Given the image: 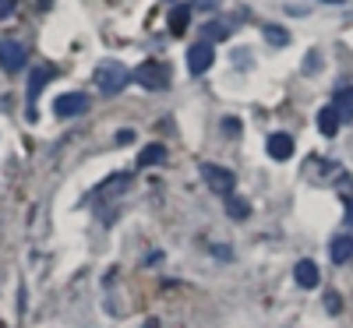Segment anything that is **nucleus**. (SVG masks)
<instances>
[{
    "label": "nucleus",
    "mask_w": 353,
    "mask_h": 328,
    "mask_svg": "<svg viewBox=\"0 0 353 328\" xmlns=\"http://www.w3.org/2000/svg\"><path fill=\"white\" fill-rule=\"evenodd\" d=\"M92 81H96V88H99L103 96H117V92H121V88L131 81V71H128L121 61H103V64L96 68Z\"/></svg>",
    "instance_id": "f257e3e1"
},
{
    "label": "nucleus",
    "mask_w": 353,
    "mask_h": 328,
    "mask_svg": "<svg viewBox=\"0 0 353 328\" xmlns=\"http://www.w3.org/2000/svg\"><path fill=\"white\" fill-rule=\"evenodd\" d=\"M170 64L163 61H141L134 71H131V81H138L141 88H149V92H163V88H170Z\"/></svg>",
    "instance_id": "f03ea898"
},
{
    "label": "nucleus",
    "mask_w": 353,
    "mask_h": 328,
    "mask_svg": "<svg viewBox=\"0 0 353 328\" xmlns=\"http://www.w3.org/2000/svg\"><path fill=\"white\" fill-rule=\"evenodd\" d=\"M201 176H205V184H209V191L219 194V198H230L233 187H237V176H233L226 166H216V163H205L201 166Z\"/></svg>",
    "instance_id": "7ed1b4c3"
},
{
    "label": "nucleus",
    "mask_w": 353,
    "mask_h": 328,
    "mask_svg": "<svg viewBox=\"0 0 353 328\" xmlns=\"http://www.w3.org/2000/svg\"><path fill=\"white\" fill-rule=\"evenodd\" d=\"M88 99L85 92H64V96H57L53 99V113L61 116V121H71V116H78V113H85L88 110Z\"/></svg>",
    "instance_id": "20e7f679"
},
{
    "label": "nucleus",
    "mask_w": 353,
    "mask_h": 328,
    "mask_svg": "<svg viewBox=\"0 0 353 328\" xmlns=\"http://www.w3.org/2000/svg\"><path fill=\"white\" fill-rule=\"evenodd\" d=\"M25 64H28V50L21 43H14V39L0 43V68H4L8 74H18Z\"/></svg>",
    "instance_id": "39448f33"
},
{
    "label": "nucleus",
    "mask_w": 353,
    "mask_h": 328,
    "mask_svg": "<svg viewBox=\"0 0 353 328\" xmlns=\"http://www.w3.org/2000/svg\"><path fill=\"white\" fill-rule=\"evenodd\" d=\"M212 61H216L212 43H191V50H188V71L191 74H205L212 68Z\"/></svg>",
    "instance_id": "423d86ee"
},
{
    "label": "nucleus",
    "mask_w": 353,
    "mask_h": 328,
    "mask_svg": "<svg viewBox=\"0 0 353 328\" xmlns=\"http://www.w3.org/2000/svg\"><path fill=\"white\" fill-rule=\"evenodd\" d=\"M131 181H134V176L131 173H113V176H106V181L96 187V198H117V194H124L128 187H131Z\"/></svg>",
    "instance_id": "0eeeda50"
},
{
    "label": "nucleus",
    "mask_w": 353,
    "mask_h": 328,
    "mask_svg": "<svg viewBox=\"0 0 353 328\" xmlns=\"http://www.w3.org/2000/svg\"><path fill=\"white\" fill-rule=\"evenodd\" d=\"M329 254H332V261H336V265L353 261V233H339V236H332Z\"/></svg>",
    "instance_id": "6e6552de"
},
{
    "label": "nucleus",
    "mask_w": 353,
    "mask_h": 328,
    "mask_svg": "<svg viewBox=\"0 0 353 328\" xmlns=\"http://www.w3.org/2000/svg\"><path fill=\"white\" fill-rule=\"evenodd\" d=\"M53 74H57L53 68H32V74H28V106H36L39 92L46 88V81H50Z\"/></svg>",
    "instance_id": "1a4fd4ad"
},
{
    "label": "nucleus",
    "mask_w": 353,
    "mask_h": 328,
    "mask_svg": "<svg viewBox=\"0 0 353 328\" xmlns=\"http://www.w3.org/2000/svg\"><path fill=\"white\" fill-rule=\"evenodd\" d=\"M293 279H297V286H301V289H314V286H318V279H321V276H318V265H314V261H307V258H304V261H297V268H293Z\"/></svg>",
    "instance_id": "9d476101"
},
{
    "label": "nucleus",
    "mask_w": 353,
    "mask_h": 328,
    "mask_svg": "<svg viewBox=\"0 0 353 328\" xmlns=\"http://www.w3.org/2000/svg\"><path fill=\"white\" fill-rule=\"evenodd\" d=\"M339 127H343V121H339L336 106H332V103H329V106H321V113H318V131L325 134V138H336Z\"/></svg>",
    "instance_id": "9b49d317"
},
{
    "label": "nucleus",
    "mask_w": 353,
    "mask_h": 328,
    "mask_svg": "<svg viewBox=\"0 0 353 328\" xmlns=\"http://www.w3.org/2000/svg\"><path fill=\"white\" fill-rule=\"evenodd\" d=\"M269 156H272L276 163H286V159L293 156V138H290V134H283V131H279V134H272V138H269Z\"/></svg>",
    "instance_id": "f8f14e48"
},
{
    "label": "nucleus",
    "mask_w": 353,
    "mask_h": 328,
    "mask_svg": "<svg viewBox=\"0 0 353 328\" xmlns=\"http://www.w3.org/2000/svg\"><path fill=\"white\" fill-rule=\"evenodd\" d=\"M332 106H336V113H339V121H343V124L353 121V85H350V88H339L336 99H332Z\"/></svg>",
    "instance_id": "ddd939ff"
},
{
    "label": "nucleus",
    "mask_w": 353,
    "mask_h": 328,
    "mask_svg": "<svg viewBox=\"0 0 353 328\" xmlns=\"http://www.w3.org/2000/svg\"><path fill=\"white\" fill-rule=\"evenodd\" d=\"M188 25H191V4H176L170 11V32H188Z\"/></svg>",
    "instance_id": "4468645a"
},
{
    "label": "nucleus",
    "mask_w": 353,
    "mask_h": 328,
    "mask_svg": "<svg viewBox=\"0 0 353 328\" xmlns=\"http://www.w3.org/2000/svg\"><path fill=\"white\" fill-rule=\"evenodd\" d=\"M163 159H166V148H163L159 141H152V145H145V148H141L138 166L145 170V166H156V163H163Z\"/></svg>",
    "instance_id": "2eb2a0df"
},
{
    "label": "nucleus",
    "mask_w": 353,
    "mask_h": 328,
    "mask_svg": "<svg viewBox=\"0 0 353 328\" xmlns=\"http://www.w3.org/2000/svg\"><path fill=\"white\" fill-rule=\"evenodd\" d=\"M226 216H230V219H248V216H251V208H248L244 198L230 194V198H226Z\"/></svg>",
    "instance_id": "dca6fc26"
},
{
    "label": "nucleus",
    "mask_w": 353,
    "mask_h": 328,
    "mask_svg": "<svg viewBox=\"0 0 353 328\" xmlns=\"http://www.w3.org/2000/svg\"><path fill=\"white\" fill-rule=\"evenodd\" d=\"M265 39H269L272 46H286V43H290L286 28H279V25H269V28H265Z\"/></svg>",
    "instance_id": "f3484780"
},
{
    "label": "nucleus",
    "mask_w": 353,
    "mask_h": 328,
    "mask_svg": "<svg viewBox=\"0 0 353 328\" xmlns=\"http://www.w3.org/2000/svg\"><path fill=\"white\" fill-rule=\"evenodd\" d=\"M205 32H209V39H226V36H230V28H226L223 21H219V25L212 21V25H205Z\"/></svg>",
    "instance_id": "a211bd4d"
},
{
    "label": "nucleus",
    "mask_w": 353,
    "mask_h": 328,
    "mask_svg": "<svg viewBox=\"0 0 353 328\" xmlns=\"http://www.w3.org/2000/svg\"><path fill=\"white\" fill-rule=\"evenodd\" d=\"M14 8H18V0H0V21L11 18V14H14Z\"/></svg>",
    "instance_id": "6ab92c4d"
},
{
    "label": "nucleus",
    "mask_w": 353,
    "mask_h": 328,
    "mask_svg": "<svg viewBox=\"0 0 353 328\" xmlns=\"http://www.w3.org/2000/svg\"><path fill=\"white\" fill-rule=\"evenodd\" d=\"M325 307H329V311H339V296H336V293L325 296Z\"/></svg>",
    "instance_id": "aec40b11"
},
{
    "label": "nucleus",
    "mask_w": 353,
    "mask_h": 328,
    "mask_svg": "<svg viewBox=\"0 0 353 328\" xmlns=\"http://www.w3.org/2000/svg\"><path fill=\"white\" fill-rule=\"evenodd\" d=\"M346 226H353V198H346Z\"/></svg>",
    "instance_id": "412c9836"
}]
</instances>
